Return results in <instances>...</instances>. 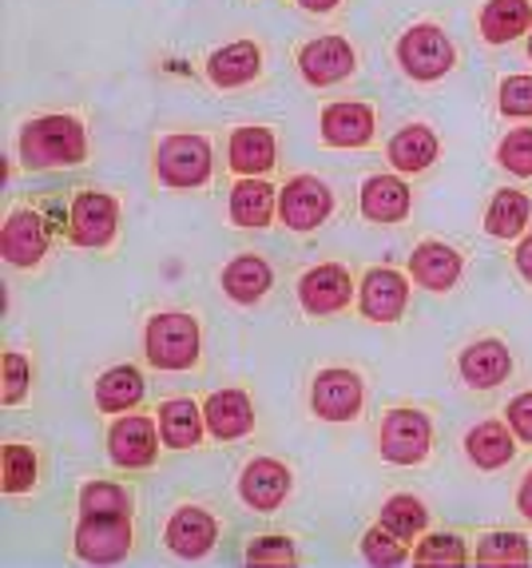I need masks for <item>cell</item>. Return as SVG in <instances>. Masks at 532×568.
Wrapping results in <instances>:
<instances>
[{
    "instance_id": "obj_1",
    "label": "cell",
    "mask_w": 532,
    "mask_h": 568,
    "mask_svg": "<svg viewBox=\"0 0 532 568\" xmlns=\"http://www.w3.org/2000/svg\"><path fill=\"white\" fill-rule=\"evenodd\" d=\"M84 128L72 115H40L20 132V160L29 168H64L84 160Z\"/></svg>"
},
{
    "instance_id": "obj_2",
    "label": "cell",
    "mask_w": 532,
    "mask_h": 568,
    "mask_svg": "<svg viewBox=\"0 0 532 568\" xmlns=\"http://www.w3.org/2000/svg\"><path fill=\"white\" fill-rule=\"evenodd\" d=\"M143 346L155 369H187L200 358V323L191 314H155Z\"/></svg>"
},
{
    "instance_id": "obj_3",
    "label": "cell",
    "mask_w": 532,
    "mask_h": 568,
    "mask_svg": "<svg viewBox=\"0 0 532 568\" xmlns=\"http://www.w3.org/2000/svg\"><path fill=\"white\" fill-rule=\"evenodd\" d=\"M155 171L167 187H200L211 180V143L203 135H167L155 152Z\"/></svg>"
},
{
    "instance_id": "obj_4",
    "label": "cell",
    "mask_w": 532,
    "mask_h": 568,
    "mask_svg": "<svg viewBox=\"0 0 532 568\" xmlns=\"http://www.w3.org/2000/svg\"><path fill=\"white\" fill-rule=\"evenodd\" d=\"M398 60L413 80H441L453 68V44L438 24H413L401 37Z\"/></svg>"
},
{
    "instance_id": "obj_5",
    "label": "cell",
    "mask_w": 532,
    "mask_h": 568,
    "mask_svg": "<svg viewBox=\"0 0 532 568\" xmlns=\"http://www.w3.org/2000/svg\"><path fill=\"white\" fill-rule=\"evenodd\" d=\"M433 446V426L418 409H390L381 422V457L393 465H418Z\"/></svg>"
},
{
    "instance_id": "obj_6",
    "label": "cell",
    "mask_w": 532,
    "mask_h": 568,
    "mask_svg": "<svg viewBox=\"0 0 532 568\" xmlns=\"http://www.w3.org/2000/svg\"><path fill=\"white\" fill-rule=\"evenodd\" d=\"M132 549V521L127 513L120 517H104V513H84V521L76 529V552L92 565H112L124 560Z\"/></svg>"
},
{
    "instance_id": "obj_7",
    "label": "cell",
    "mask_w": 532,
    "mask_h": 568,
    "mask_svg": "<svg viewBox=\"0 0 532 568\" xmlns=\"http://www.w3.org/2000/svg\"><path fill=\"white\" fill-rule=\"evenodd\" d=\"M334 211V195L323 180L314 175H298L278 191V215L290 231H314L323 227L326 215Z\"/></svg>"
},
{
    "instance_id": "obj_8",
    "label": "cell",
    "mask_w": 532,
    "mask_h": 568,
    "mask_svg": "<svg viewBox=\"0 0 532 568\" xmlns=\"http://www.w3.org/2000/svg\"><path fill=\"white\" fill-rule=\"evenodd\" d=\"M361 398H366V389H361V378L354 369H323L310 389L314 414L326 417V422H350V417H358Z\"/></svg>"
},
{
    "instance_id": "obj_9",
    "label": "cell",
    "mask_w": 532,
    "mask_h": 568,
    "mask_svg": "<svg viewBox=\"0 0 532 568\" xmlns=\"http://www.w3.org/2000/svg\"><path fill=\"white\" fill-rule=\"evenodd\" d=\"M115 223H120V207H115L112 195H100V191H84L72 203V243L76 246H104L112 243Z\"/></svg>"
},
{
    "instance_id": "obj_10",
    "label": "cell",
    "mask_w": 532,
    "mask_h": 568,
    "mask_svg": "<svg viewBox=\"0 0 532 568\" xmlns=\"http://www.w3.org/2000/svg\"><path fill=\"white\" fill-rule=\"evenodd\" d=\"M350 294H354V286H350V275H346V266L323 263L298 278V303L310 314L342 311V306L350 303Z\"/></svg>"
},
{
    "instance_id": "obj_11",
    "label": "cell",
    "mask_w": 532,
    "mask_h": 568,
    "mask_svg": "<svg viewBox=\"0 0 532 568\" xmlns=\"http://www.w3.org/2000/svg\"><path fill=\"white\" fill-rule=\"evenodd\" d=\"M155 442H160V429L152 417H120L108 434V454L124 469H143L155 462Z\"/></svg>"
},
{
    "instance_id": "obj_12",
    "label": "cell",
    "mask_w": 532,
    "mask_h": 568,
    "mask_svg": "<svg viewBox=\"0 0 532 568\" xmlns=\"http://www.w3.org/2000/svg\"><path fill=\"white\" fill-rule=\"evenodd\" d=\"M298 68L314 88L338 84L354 72V48L342 37H318L298 52Z\"/></svg>"
},
{
    "instance_id": "obj_13",
    "label": "cell",
    "mask_w": 532,
    "mask_h": 568,
    "mask_svg": "<svg viewBox=\"0 0 532 568\" xmlns=\"http://www.w3.org/2000/svg\"><path fill=\"white\" fill-rule=\"evenodd\" d=\"M358 303H361V314H366L370 323H393L409 303V286L398 271L378 266V271H370L366 283H361Z\"/></svg>"
},
{
    "instance_id": "obj_14",
    "label": "cell",
    "mask_w": 532,
    "mask_h": 568,
    "mask_svg": "<svg viewBox=\"0 0 532 568\" xmlns=\"http://www.w3.org/2000/svg\"><path fill=\"white\" fill-rule=\"evenodd\" d=\"M243 501L258 513H270L283 505V497L290 493V469L283 462H270V457H258L243 469V481H238Z\"/></svg>"
},
{
    "instance_id": "obj_15",
    "label": "cell",
    "mask_w": 532,
    "mask_h": 568,
    "mask_svg": "<svg viewBox=\"0 0 532 568\" xmlns=\"http://www.w3.org/2000/svg\"><path fill=\"white\" fill-rule=\"evenodd\" d=\"M44 251H48L44 223H40L32 211H17V215H9V223H4V231H0V255H4V263L32 266V263L44 258Z\"/></svg>"
},
{
    "instance_id": "obj_16",
    "label": "cell",
    "mask_w": 532,
    "mask_h": 568,
    "mask_svg": "<svg viewBox=\"0 0 532 568\" xmlns=\"http://www.w3.org/2000/svg\"><path fill=\"white\" fill-rule=\"evenodd\" d=\"M211 545H215V517L195 505L175 509V517L167 521V549L187 560H200L211 552Z\"/></svg>"
},
{
    "instance_id": "obj_17",
    "label": "cell",
    "mask_w": 532,
    "mask_h": 568,
    "mask_svg": "<svg viewBox=\"0 0 532 568\" xmlns=\"http://www.w3.org/2000/svg\"><path fill=\"white\" fill-rule=\"evenodd\" d=\"M323 140L330 148H361L374 140V112L358 100H342L323 112Z\"/></svg>"
},
{
    "instance_id": "obj_18",
    "label": "cell",
    "mask_w": 532,
    "mask_h": 568,
    "mask_svg": "<svg viewBox=\"0 0 532 568\" xmlns=\"http://www.w3.org/2000/svg\"><path fill=\"white\" fill-rule=\"evenodd\" d=\"M203 417H207V429L219 437V442H235V437L250 434V426H255V409H250V398L243 389H219V394H211Z\"/></svg>"
},
{
    "instance_id": "obj_19",
    "label": "cell",
    "mask_w": 532,
    "mask_h": 568,
    "mask_svg": "<svg viewBox=\"0 0 532 568\" xmlns=\"http://www.w3.org/2000/svg\"><path fill=\"white\" fill-rule=\"evenodd\" d=\"M457 366H461V378H466L473 389H489V386H501V382L509 378L513 358H509V351H504V342L481 338L461 354Z\"/></svg>"
},
{
    "instance_id": "obj_20",
    "label": "cell",
    "mask_w": 532,
    "mask_h": 568,
    "mask_svg": "<svg viewBox=\"0 0 532 568\" xmlns=\"http://www.w3.org/2000/svg\"><path fill=\"white\" fill-rule=\"evenodd\" d=\"M409 275L426 291H449L461 278V255L446 243H421L409 258Z\"/></svg>"
},
{
    "instance_id": "obj_21",
    "label": "cell",
    "mask_w": 532,
    "mask_h": 568,
    "mask_svg": "<svg viewBox=\"0 0 532 568\" xmlns=\"http://www.w3.org/2000/svg\"><path fill=\"white\" fill-rule=\"evenodd\" d=\"M361 215L374 223H398L409 215V187L398 175H374L361 187Z\"/></svg>"
},
{
    "instance_id": "obj_22",
    "label": "cell",
    "mask_w": 532,
    "mask_h": 568,
    "mask_svg": "<svg viewBox=\"0 0 532 568\" xmlns=\"http://www.w3.org/2000/svg\"><path fill=\"white\" fill-rule=\"evenodd\" d=\"M258 68H263L258 48L250 44V40H235V44L219 48V52L207 60V77L219 88H238V84H250V80L258 77Z\"/></svg>"
},
{
    "instance_id": "obj_23",
    "label": "cell",
    "mask_w": 532,
    "mask_h": 568,
    "mask_svg": "<svg viewBox=\"0 0 532 568\" xmlns=\"http://www.w3.org/2000/svg\"><path fill=\"white\" fill-rule=\"evenodd\" d=\"M160 437L167 449H191L203 442V414L191 398H172L160 406Z\"/></svg>"
},
{
    "instance_id": "obj_24",
    "label": "cell",
    "mask_w": 532,
    "mask_h": 568,
    "mask_svg": "<svg viewBox=\"0 0 532 568\" xmlns=\"http://www.w3.org/2000/svg\"><path fill=\"white\" fill-rule=\"evenodd\" d=\"M270 283H275V275H270V266L258 255L231 258L227 271H223V291H227V298H235V303H243V306L258 303V298L270 291Z\"/></svg>"
},
{
    "instance_id": "obj_25",
    "label": "cell",
    "mask_w": 532,
    "mask_h": 568,
    "mask_svg": "<svg viewBox=\"0 0 532 568\" xmlns=\"http://www.w3.org/2000/svg\"><path fill=\"white\" fill-rule=\"evenodd\" d=\"M231 168L235 175H263L275 168V135L266 128H238L231 135Z\"/></svg>"
},
{
    "instance_id": "obj_26",
    "label": "cell",
    "mask_w": 532,
    "mask_h": 568,
    "mask_svg": "<svg viewBox=\"0 0 532 568\" xmlns=\"http://www.w3.org/2000/svg\"><path fill=\"white\" fill-rule=\"evenodd\" d=\"M532 24V4L529 0H489L481 9V32L489 44H509Z\"/></svg>"
},
{
    "instance_id": "obj_27",
    "label": "cell",
    "mask_w": 532,
    "mask_h": 568,
    "mask_svg": "<svg viewBox=\"0 0 532 568\" xmlns=\"http://www.w3.org/2000/svg\"><path fill=\"white\" fill-rule=\"evenodd\" d=\"M278 191H270V183L263 180H243L235 191H231V219H235L238 227H266L270 215H275Z\"/></svg>"
},
{
    "instance_id": "obj_28",
    "label": "cell",
    "mask_w": 532,
    "mask_h": 568,
    "mask_svg": "<svg viewBox=\"0 0 532 568\" xmlns=\"http://www.w3.org/2000/svg\"><path fill=\"white\" fill-rule=\"evenodd\" d=\"M466 449H469V457H473V465H481V469H501V465H509L516 454L513 434H509L501 422H481V426L469 429Z\"/></svg>"
},
{
    "instance_id": "obj_29",
    "label": "cell",
    "mask_w": 532,
    "mask_h": 568,
    "mask_svg": "<svg viewBox=\"0 0 532 568\" xmlns=\"http://www.w3.org/2000/svg\"><path fill=\"white\" fill-rule=\"evenodd\" d=\"M438 160V135L426 123H409L390 140V163L398 171H421Z\"/></svg>"
},
{
    "instance_id": "obj_30",
    "label": "cell",
    "mask_w": 532,
    "mask_h": 568,
    "mask_svg": "<svg viewBox=\"0 0 532 568\" xmlns=\"http://www.w3.org/2000/svg\"><path fill=\"white\" fill-rule=\"evenodd\" d=\"M143 398V374L135 366H115L95 382V406L104 414H124Z\"/></svg>"
},
{
    "instance_id": "obj_31",
    "label": "cell",
    "mask_w": 532,
    "mask_h": 568,
    "mask_svg": "<svg viewBox=\"0 0 532 568\" xmlns=\"http://www.w3.org/2000/svg\"><path fill=\"white\" fill-rule=\"evenodd\" d=\"M532 215V203L529 195H521V191L504 187L493 195V203H489L485 211V231L497 239H516L524 231V223H529Z\"/></svg>"
},
{
    "instance_id": "obj_32",
    "label": "cell",
    "mask_w": 532,
    "mask_h": 568,
    "mask_svg": "<svg viewBox=\"0 0 532 568\" xmlns=\"http://www.w3.org/2000/svg\"><path fill=\"white\" fill-rule=\"evenodd\" d=\"M381 525H386V529H390L393 537L413 540L429 525V513H426V505H421L418 497H409V493H398V497H390V501L381 505Z\"/></svg>"
},
{
    "instance_id": "obj_33",
    "label": "cell",
    "mask_w": 532,
    "mask_h": 568,
    "mask_svg": "<svg viewBox=\"0 0 532 568\" xmlns=\"http://www.w3.org/2000/svg\"><path fill=\"white\" fill-rule=\"evenodd\" d=\"M32 481H37V454L29 446L0 449V485H4V493H29Z\"/></svg>"
},
{
    "instance_id": "obj_34",
    "label": "cell",
    "mask_w": 532,
    "mask_h": 568,
    "mask_svg": "<svg viewBox=\"0 0 532 568\" xmlns=\"http://www.w3.org/2000/svg\"><path fill=\"white\" fill-rule=\"evenodd\" d=\"M477 560L481 565H521V560H529V540L521 532H489L477 545Z\"/></svg>"
},
{
    "instance_id": "obj_35",
    "label": "cell",
    "mask_w": 532,
    "mask_h": 568,
    "mask_svg": "<svg viewBox=\"0 0 532 568\" xmlns=\"http://www.w3.org/2000/svg\"><path fill=\"white\" fill-rule=\"evenodd\" d=\"M80 509L84 513H104V517H120V513H132L127 493L112 481H92L80 493Z\"/></svg>"
},
{
    "instance_id": "obj_36",
    "label": "cell",
    "mask_w": 532,
    "mask_h": 568,
    "mask_svg": "<svg viewBox=\"0 0 532 568\" xmlns=\"http://www.w3.org/2000/svg\"><path fill=\"white\" fill-rule=\"evenodd\" d=\"M469 552L466 545L449 532H429L426 540L418 545V565H466Z\"/></svg>"
},
{
    "instance_id": "obj_37",
    "label": "cell",
    "mask_w": 532,
    "mask_h": 568,
    "mask_svg": "<svg viewBox=\"0 0 532 568\" xmlns=\"http://www.w3.org/2000/svg\"><path fill=\"white\" fill-rule=\"evenodd\" d=\"M497 160H501L504 171H513V175H532V128L504 135L501 148H497Z\"/></svg>"
},
{
    "instance_id": "obj_38",
    "label": "cell",
    "mask_w": 532,
    "mask_h": 568,
    "mask_svg": "<svg viewBox=\"0 0 532 568\" xmlns=\"http://www.w3.org/2000/svg\"><path fill=\"white\" fill-rule=\"evenodd\" d=\"M361 557L370 560V565L390 568V565H401V560H406V549H401V537H393V532L381 525V529L361 537Z\"/></svg>"
},
{
    "instance_id": "obj_39",
    "label": "cell",
    "mask_w": 532,
    "mask_h": 568,
    "mask_svg": "<svg viewBox=\"0 0 532 568\" xmlns=\"http://www.w3.org/2000/svg\"><path fill=\"white\" fill-rule=\"evenodd\" d=\"M4 389H0V402L4 406H20V402L29 398V358L17 351H4Z\"/></svg>"
},
{
    "instance_id": "obj_40",
    "label": "cell",
    "mask_w": 532,
    "mask_h": 568,
    "mask_svg": "<svg viewBox=\"0 0 532 568\" xmlns=\"http://www.w3.org/2000/svg\"><path fill=\"white\" fill-rule=\"evenodd\" d=\"M250 565H295V545L286 537H258L247 549Z\"/></svg>"
},
{
    "instance_id": "obj_41",
    "label": "cell",
    "mask_w": 532,
    "mask_h": 568,
    "mask_svg": "<svg viewBox=\"0 0 532 568\" xmlns=\"http://www.w3.org/2000/svg\"><path fill=\"white\" fill-rule=\"evenodd\" d=\"M501 112L504 115H532V77H509L501 84Z\"/></svg>"
},
{
    "instance_id": "obj_42",
    "label": "cell",
    "mask_w": 532,
    "mask_h": 568,
    "mask_svg": "<svg viewBox=\"0 0 532 568\" xmlns=\"http://www.w3.org/2000/svg\"><path fill=\"white\" fill-rule=\"evenodd\" d=\"M504 417H509V429H513L521 442H532V394H521V398L509 402Z\"/></svg>"
},
{
    "instance_id": "obj_43",
    "label": "cell",
    "mask_w": 532,
    "mask_h": 568,
    "mask_svg": "<svg viewBox=\"0 0 532 568\" xmlns=\"http://www.w3.org/2000/svg\"><path fill=\"white\" fill-rule=\"evenodd\" d=\"M516 271L532 283V235H524V243L516 246Z\"/></svg>"
},
{
    "instance_id": "obj_44",
    "label": "cell",
    "mask_w": 532,
    "mask_h": 568,
    "mask_svg": "<svg viewBox=\"0 0 532 568\" xmlns=\"http://www.w3.org/2000/svg\"><path fill=\"white\" fill-rule=\"evenodd\" d=\"M516 509H521L524 517H529V521H532V469H529V474H524L521 493H516Z\"/></svg>"
},
{
    "instance_id": "obj_45",
    "label": "cell",
    "mask_w": 532,
    "mask_h": 568,
    "mask_svg": "<svg viewBox=\"0 0 532 568\" xmlns=\"http://www.w3.org/2000/svg\"><path fill=\"white\" fill-rule=\"evenodd\" d=\"M298 4H303V9H310V12H330L338 0H298Z\"/></svg>"
},
{
    "instance_id": "obj_46",
    "label": "cell",
    "mask_w": 532,
    "mask_h": 568,
    "mask_svg": "<svg viewBox=\"0 0 532 568\" xmlns=\"http://www.w3.org/2000/svg\"><path fill=\"white\" fill-rule=\"evenodd\" d=\"M529 52H532V37H529Z\"/></svg>"
}]
</instances>
